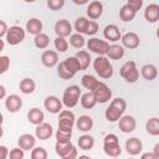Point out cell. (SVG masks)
Instances as JSON below:
<instances>
[{"mask_svg": "<svg viewBox=\"0 0 159 159\" xmlns=\"http://www.w3.org/2000/svg\"><path fill=\"white\" fill-rule=\"evenodd\" d=\"M78 71H82V66H81L80 60L76 56L67 57L65 61L60 62V65L57 66V75L62 80L73 78Z\"/></svg>", "mask_w": 159, "mask_h": 159, "instance_id": "1", "label": "cell"}, {"mask_svg": "<svg viewBox=\"0 0 159 159\" xmlns=\"http://www.w3.org/2000/svg\"><path fill=\"white\" fill-rule=\"evenodd\" d=\"M125 108H127V102H125L124 98L117 97V98L112 99V102L109 103V106L107 107V109L104 112L106 119L108 122H111V123L118 122L119 118L124 114Z\"/></svg>", "mask_w": 159, "mask_h": 159, "instance_id": "2", "label": "cell"}, {"mask_svg": "<svg viewBox=\"0 0 159 159\" xmlns=\"http://www.w3.org/2000/svg\"><path fill=\"white\" fill-rule=\"evenodd\" d=\"M93 68L101 78L108 80L113 76V66L107 56H97L93 61Z\"/></svg>", "mask_w": 159, "mask_h": 159, "instance_id": "3", "label": "cell"}, {"mask_svg": "<svg viewBox=\"0 0 159 159\" xmlns=\"http://www.w3.org/2000/svg\"><path fill=\"white\" fill-rule=\"evenodd\" d=\"M103 150L107 155L113 157V158L120 155L122 148H120V144H119V139L116 134L109 133L104 137V139H103Z\"/></svg>", "mask_w": 159, "mask_h": 159, "instance_id": "4", "label": "cell"}, {"mask_svg": "<svg viewBox=\"0 0 159 159\" xmlns=\"http://www.w3.org/2000/svg\"><path fill=\"white\" fill-rule=\"evenodd\" d=\"M82 93H81V88L77 84H72L68 86L62 96V103L66 108H73L75 106H77L80 98H81Z\"/></svg>", "mask_w": 159, "mask_h": 159, "instance_id": "5", "label": "cell"}, {"mask_svg": "<svg viewBox=\"0 0 159 159\" xmlns=\"http://www.w3.org/2000/svg\"><path fill=\"white\" fill-rule=\"evenodd\" d=\"M119 75L128 83H135L139 78V71L134 61H127L119 70Z\"/></svg>", "mask_w": 159, "mask_h": 159, "instance_id": "6", "label": "cell"}, {"mask_svg": "<svg viewBox=\"0 0 159 159\" xmlns=\"http://www.w3.org/2000/svg\"><path fill=\"white\" fill-rule=\"evenodd\" d=\"M55 152L58 157L63 159H75L77 158V149L72 142H57L55 144Z\"/></svg>", "mask_w": 159, "mask_h": 159, "instance_id": "7", "label": "cell"}, {"mask_svg": "<svg viewBox=\"0 0 159 159\" xmlns=\"http://www.w3.org/2000/svg\"><path fill=\"white\" fill-rule=\"evenodd\" d=\"M5 40L10 46H16L25 40V30L17 25L10 26L9 31L5 36Z\"/></svg>", "mask_w": 159, "mask_h": 159, "instance_id": "8", "label": "cell"}, {"mask_svg": "<svg viewBox=\"0 0 159 159\" xmlns=\"http://www.w3.org/2000/svg\"><path fill=\"white\" fill-rule=\"evenodd\" d=\"M87 48L98 56H106L108 52V48H109V43L104 40L92 37L87 41Z\"/></svg>", "mask_w": 159, "mask_h": 159, "instance_id": "9", "label": "cell"}, {"mask_svg": "<svg viewBox=\"0 0 159 159\" xmlns=\"http://www.w3.org/2000/svg\"><path fill=\"white\" fill-rule=\"evenodd\" d=\"M58 114V128L72 130L73 125H76V117L73 112H71L70 109H62Z\"/></svg>", "mask_w": 159, "mask_h": 159, "instance_id": "10", "label": "cell"}, {"mask_svg": "<svg viewBox=\"0 0 159 159\" xmlns=\"http://www.w3.org/2000/svg\"><path fill=\"white\" fill-rule=\"evenodd\" d=\"M92 92L96 96L97 103H107L112 98V91H111V88L104 82H101V81H99L98 86Z\"/></svg>", "mask_w": 159, "mask_h": 159, "instance_id": "11", "label": "cell"}, {"mask_svg": "<svg viewBox=\"0 0 159 159\" xmlns=\"http://www.w3.org/2000/svg\"><path fill=\"white\" fill-rule=\"evenodd\" d=\"M62 101L56 96H47L43 101V107L47 112L52 114H57L62 111Z\"/></svg>", "mask_w": 159, "mask_h": 159, "instance_id": "12", "label": "cell"}, {"mask_svg": "<svg viewBox=\"0 0 159 159\" xmlns=\"http://www.w3.org/2000/svg\"><path fill=\"white\" fill-rule=\"evenodd\" d=\"M135 127H137V122L133 116H129V114L122 116L118 120V128L123 133H132L134 132Z\"/></svg>", "mask_w": 159, "mask_h": 159, "instance_id": "13", "label": "cell"}, {"mask_svg": "<svg viewBox=\"0 0 159 159\" xmlns=\"http://www.w3.org/2000/svg\"><path fill=\"white\" fill-rule=\"evenodd\" d=\"M22 107V99L17 94H9L5 98V108L10 113H16Z\"/></svg>", "mask_w": 159, "mask_h": 159, "instance_id": "14", "label": "cell"}, {"mask_svg": "<svg viewBox=\"0 0 159 159\" xmlns=\"http://www.w3.org/2000/svg\"><path fill=\"white\" fill-rule=\"evenodd\" d=\"M72 25L68 20L66 19H61L55 24V34L57 36H62V37H67L71 36L72 34Z\"/></svg>", "mask_w": 159, "mask_h": 159, "instance_id": "15", "label": "cell"}, {"mask_svg": "<svg viewBox=\"0 0 159 159\" xmlns=\"http://www.w3.org/2000/svg\"><path fill=\"white\" fill-rule=\"evenodd\" d=\"M53 134V129H52V125L50 123H46V122H42L41 124L36 125V129H35V135L37 139L40 140H46L48 138H51Z\"/></svg>", "mask_w": 159, "mask_h": 159, "instance_id": "16", "label": "cell"}, {"mask_svg": "<svg viewBox=\"0 0 159 159\" xmlns=\"http://www.w3.org/2000/svg\"><path fill=\"white\" fill-rule=\"evenodd\" d=\"M122 45L124 46V48H129V50H134L139 46L140 40L139 36L135 32H127L124 35H122Z\"/></svg>", "mask_w": 159, "mask_h": 159, "instance_id": "17", "label": "cell"}, {"mask_svg": "<svg viewBox=\"0 0 159 159\" xmlns=\"http://www.w3.org/2000/svg\"><path fill=\"white\" fill-rule=\"evenodd\" d=\"M142 149H143V143L140 142V139L132 137L125 140V150L129 155H132V157L138 155V154H140Z\"/></svg>", "mask_w": 159, "mask_h": 159, "instance_id": "18", "label": "cell"}, {"mask_svg": "<svg viewBox=\"0 0 159 159\" xmlns=\"http://www.w3.org/2000/svg\"><path fill=\"white\" fill-rule=\"evenodd\" d=\"M41 62L45 67H55L58 62V55L53 50H45L41 55Z\"/></svg>", "mask_w": 159, "mask_h": 159, "instance_id": "19", "label": "cell"}, {"mask_svg": "<svg viewBox=\"0 0 159 159\" xmlns=\"http://www.w3.org/2000/svg\"><path fill=\"white\" fill-rule=\"evenodd\" d=\"M103 36L106 37V40L112 41V42H117V41H119L122 39V34H120L118 26L114 25V24H109V25H107L104 27Z\"/></svg>", "mask_w": 159, "mask_h": 159, "instance_id": "20", "label": "cell"}, {"mask_svg": "<svg viewBox=\"0 0 159 159\" xmlns=\"http://www.w3.org/2000/svg\"><path fill=\"white\" fill-rule=\"evenodd\" d=\"M86 12L91 20H96V19L101 17L103 14V4L99 0H94V1L89 2Z\"/></svg>", "mask_w": 159, "mask_h": 159, "instance_id": "21", "label": "cell"}, {"mask_svg": "<svg viewBox=\"0 0 159 159\" xmlns=\"http://www.w3.org/2000/svg\"><path fill=\"white\" fill-rule=\"evenodd\" d=\"M36 137V135H35ZM32 134H29V133H25L19 137L17 139V144L21 149H24L25 152L27 150H32L35 148V144H36V138H35Z\"/></svg>", "mask_w": 159, "mask_h": 159, "instance_id": "22", "label": "cell"}, {"mask_svg": "<svg viewBox=\"0 0 159 159\" xmlns=\"http://www.w3.org/2000/svg\"><path fill=\"white\" fill-rule=\"evenodd\" d=\"M144 19L150 24L157 22L159 20V5L149 4L144 10Z\"/></svg>", "mask_w": 159, "mask_h": 159, "instance_id": "23", "label": "cell"}, {"mask_svg": "<svg viewBox=\"0 0 159 159\" xmlns=\"http://www.w3.org/2000/svg\"><path fill=\"white\" fill-rule=\"evenodd\" d=\"M76 128L83 133H87L93 128V119L86 114L80 116V118L76 119Z\"/></svg>", "mask_w": 159, "mask_h": 159, "instance_id": "24", "label": "cell"}, {"mask_svg": "<svg viewBox=\"0 0 159 159\" xmlns=\"http://www.w3.org/2000/svg\"><path fill=\"white\" fill-rule=\"evenodd\" d=\"M135 14H137V10L129 4H125L119 10V19L124 22H130L135 17Z\"/></svg>", "mask_w": 159, "mask_h": 159, "instance_id": "25", "label": "cell"}, {"mask_svg": "<svg viewBox=\"0 0 159 159\" xmlns=\"http://www.w3.org/2000/svg\"><path fill=\"white\" fill-rule=\"evenodd\" d=\"M43 119H45V114H43V112H42L40 108H37V107L31 108V109L29 111V113H27V120H29L31 124L39 125V124H41V123L43 122Z\"/></svg>", "mask_w": 159, "mask_h": 159, "instance_id": "26", "label": "cell"}, {"mask_svg": "<svg viewBox=\"0 0 159 159\" xmlns=\"http://www.w3.org/2000/svg\"><path fill=\"white\" fill-rule=\"evenodd\" d=\"M26 31L30 35H39L42 31V21L37 17H32L26 22Z\"/></svg>", "mask_w": 159, "mask_h": 159, "instance_id": "27", "label": "cell"}, {"mask_svg": "<svg viewBox=\"0 0 159 159\" xmlns=\"http://www.w3.org/2000/svg\"><path fill=\"white\" fill-rule=\"evenodd\" d=\"M106 56L109 60H120L124 56V46L118 45V43L109 45V48H108V52Z\"/></svg>", "mask_w": 159, "mask_h": 159, "instance_id": "28", "label": "cell"}, {"mask_svg": "<svg viewBox=\"0 0 159 159\" xmlns=\"http://www.w3.org/2000/svg\"><path fill=\"white\" fill-rule=\"evenodd\" d=\"M80 102H81V106L84 108V109H91L93 108L96 104H97V99H96V96L92 91H88L86 93H83L80 98Z\"/></svg>", "mask_w": 159, "mask_h": 159, "instance_id": "29", "label": "cell"}, {"mask_svg": "<svg viewBox=\"0 0 159 159\" xmlns=\"http://www.w3.org/2000/svg\"><path fill=\"white\" fill-rule=\"evenodd\" d=\"M140 73H142V76H143L144 80H147V81H153V80H155L157 76H158V68H157L154 65H152V63H147V65H144V66L142 67Z\"/></svg>", "mask_w": 159, "mask_h": 159, "instance_id": "30", "label": "cell"}, {"mask_svg": "<svg viewBox=\"0 0 159 159\" xmlns=\"http://www.w3.org/2000/svg\"><path fill=\"white\" fill-rule=\"evenodd\" d=\"M19 87H20V91H21L24 94H31V93H34L35 89H36V83H35V81H34L32 78L26 77V78H24V80L20 81Z\"/></svg>", "mask_w": 159, "mask_h": 159, "instance_id": "31", "label": "cell"}, {"mask_svg": "<svg viewBox=\"0 0 159 159\" xmlns=\"http://www.w3.org/2000/svg\"><path fill=\"white\" fill-rule=\"evenodd\" d=\"M78 147L82 150H91L94 147V138L89 134H83L78 138Z\"/></svg>", "mask_w": 159, "mask_h": 159, "instance_id": "32", "label": "cell"}, {"mask_svg": "<svg viewBox=\"0 0 159 159\" xmlns=\"http://www.w3.org/2000/svg\"><path fill=\"white\" fill-rule=\"evenodd\" d=\"M81 83H82V86H83L86 89L93 91V89L98 86L99 81H98L94 76H92V75H83L82 78H81Z\"/></svg>", "mask_w": 159, "mask_h": 159, "instance_id": "33", "label": "cell"}, {"mask_svg": "<svg viewBox=\"0 0 159 159\" xmlns=\"http://www.w3.org/2000/svg\"><path fill=\"white\" fill-rule=\"evenodd\" d=\"M145 129H147V133L150 135H154V137L159 135V118L153 117L148 119L145 123Z\"/></svg>", "mask_w": 159, "mask_h": 159, "instance_id": "34", "label": "cell"}, {"mask_svg": "<svg viewBox=\"0 0 159 159\" xmlns=\"http://www.w3.org/2000/svg\"><path fill=\"white\" fill-rule=\"evenodd\" d=\"M34 43H35V46H36L37 48L45 50V48H47V46H48V43H50V39H48V36H47L46 34L41 32V34H39V35L35 36Z\"/></svg>", "mask_w": 159, "mask_h": 159, "instance_id": "35", "label": "cell"}, {"mask_svg": "<svg viewBox=\"0 0 159 159\" xmlns=\"http://www.w3.org/2000/svg\"><path fill=\"white\" fill-rule=\"evenodd\" d=\"M86 41H84V37L82 34H72L70 36V45L75 48H82L84 46Z\"/></svg>", "mask_w": 159, "mask_h": 159, "instance_id": "36", "label": "cell"}, {"mask_svg": "<svg viewBox=\"0 0 159 159\" xmlns=\"http://www.w3.org/2000/svg\"><path fill=\"white\" fill-rule=\"evenodd\" d=\"M76 57L80 60L81 66H82V70H87L88 66H89V63H91V55H89V52H87L84 50H81V51H78L76 53Z\"/></svg>", "mask_w": 159, "mask_h": 159, "instance_id": "37", "label": "cell"}, {"mask_svg": "<svg viewBox=\"0 0 159 159\" xmlns=\"http://www.w3.org/2000/svg\"><path fill=\"white\" fill-rule=\"evenodd\" d=\"M89 20L84 16H80L76 19L75 21V30L78 32V34H86V29H87V25H88Z\"/></svg>", "mask_w": 159, "mask_h": 159, "instance_id": "38", "label": "cell"}, {"mask_svg": "<svg viewBox=\"0 0 159 159\" xmlns=\"http://www.w3.org/2000/svg\"><path fill=\"white\" fill-rule=\"evenodd\" d=\"M55 47L58 52H66L68 50V42L65 37L62 36H57L55 39Z\"/></svg>", "mask_w": 159, "mask_h": 159, "instance_id": "39", "label": "cell"}, {"mask_svg": "<svg viewBox=\"0 0 159 159\" xmlns=\"http://www.w3.org/2000/svg\"><path fill=\"white\" fill-rule=\"evenodd\" d=\"M72 137V130H66V129H57L56 132V140L57 142H70Z\"/></svg>", "mask_w": 159, "mask_h": 159, "instance_id": "40", "label": "cell"}, {"mask_svg": "<svg viewBox=\"0 0 159 159\" xmlns=\"http://www.w3.org/2000/svg\"><path fill=\"white\" fill-rule=\"evenodd\" d=\"M47 158V152L42 147H35L31 150V159H46Z\"/></svg>", "mask_w": 159, "mask_h": 159, "instance_id": "41", "label": "cell"}, {"mask_svg": "<svg viewBox=\"0 0 159 159\" xmlns=\"http://www.w3.org/2000/svg\"><path fill=\"white\" fill-rule=\"evenodd\" d=\"M47 7L52 11L61 10L65 6V0H47Z\"/></svg>", "mask_w": 159, "mask_h": 159, "instance_id": "42", "label": "cell"}, {"mask_svg": "<svg viewBox=\"0 0 159 159\" xmlns=\"http://www.w3.org/2000/svg\"><path fill=\"white\" fill-rule=\"evenodd\" d=\"M9 66H10V58L5 55L0 56V73L1 75L9 70Z\"/></svg>", "mask_w": 159, "mask_h": 159, "instance_id": "43", "label": "cell"}, {"mask_svg": "<svg viewBox=\"0 0 159 159\" xmlns=\"http://www.w3.org/2000/svg\"><path fill=\"white\" fill-rule=\"evenodd\" d=\"M97 31H98V24H97L94 20H89L84 35H89V36H92V35L97 34Z\"/></svg>", "mask_w": 159, "mask_h": 159, "instance_id": "44", "label": "cell"}, {"mask_svg": "<svg viewBox=\"0 0 159 159\" xmlns=\"http://www.w3.org/2000/svg\"><path fill=\"white\" fill-rule=\"evenodd\" d=\"M24 149H21L20 147H17V148H12L11 150H10V154H9V157H10V159H22L24 158Z\"/></svg>", "mask_w": 159, "mask_h": 159, "instance_id": "45", "label": "cell"}, {"mask_svg": "<svg viewBox=\"0 0 159 159\" xmlns=\"http://www.w3.org/2000/svg\"><path fill=\"white\" fill-rule=\"evenodd\" d=\"M7 31H9V27H7L6 22L4 20H0V37L1 39H5Z\"/></svg>", "mask_w": 159, "mask_h": 159, "instance_id": "46", "label": "cell"}, {"mask_svg": "<svg viewBox=\"0 0 159 159\" xmlns=\"http://www.w3.org/2000/svg\"><path fill=\"white\" fill-rule=\"evenodd\" d=\"M127 1H128L127 4H129L130 6H133V7H134L137 11L142 9L143 2H144V0H127Z\"/></svg>", "mask_w": 159, "mask_h": 159, "instance_id": "47", "label": "cell"}, {"mask_svg": "<svg viewBox=\"0 0 159 159\" xmlns=\"http://www.w3.org/2000/svg\"><path fill=\"white\" fill-rule=\"evenodd\" d=\"M9 154H10V152L7 150V148L5 145H0V158L1 159H6L9 157Z\"/></svg>", "mask_w": 159, "mask_h": 159, "instance_id": "48", "label": "cell"}, {"mask_svg": "<svg viewBox=\"0 0 159 159\" xmlns=\"http://www.w3.org/2000/svg\"><path fill=\"white\" fill-rule=\"evenodd\" d=\"M140 157H142V159H157L154 153H143Z\"/></svg>", "mask_w": 159, "mask_h": 159, "instance_id": "49", "label": "cell"}, {"mask_svg": "<svg viewBox=\"0 0 159 159\" xmlns=\"http://www.w3.org/2000/svg\"><path fill=\"white\" fill-rule=\"evenodd\" d=\"M0 98L1 99L6 98V89H5V86L4 84H0Z\"/></svg>", "mask_w": 159, "mask_h": 159, "instance_id": "50", "label": "cell"}, {"mask_svg": "<svg viewBox=\"0 0 159 159\" xmlns=\"http://www.w3.org/2000/svg\"><path fill=\"white\" fill-rule=\"evenodd\" d=\"M153 153L155 154L157 159H159V143H157V144L154 145V148H153Z\"/></svg>", "mask_w": 159, "mask_h": 159, "instance_id": "51", "label": "cell"}, {"mask_svg": "<svg viewBox=\"0 0 159 159\" xmlns=\"http://www.w3.org/2000/svg\"><path fill=\"white\" fill-rule=\"evenodd\" d=\"M72 1H73L76 5H86L89 0H72Z\"/></svg>", "mask_w": 159, "mask_h": 159, "instance_id": "52", "label": "cell"}, {"mask_svg": "<svg viewBox=\"0 0 159 159\" xmlns=\"http://www.w3.org/2000/svg\"><path fill=\"white\" fill-rule=\"evenodd\" d=\"M24 1H26V2H35L36 0H24Z\"/></svg>", "mask_w": 159, "mask_h": 159, "instance_id": "53", "label": "cell"}, {"mask_svg": "<svg viewBox=\"0 0 159 159\" xmlns=\"http://www.w3.org/2000/svg\"><path fill=\"white\" fill-rule=\"evenodd\" d=\"M157 37H158V39H159V27H158V29H157Z\"/></svg>", "mask_w": 159, "mask_h": 159, "instance_id": "54", "label": "cell"}]
</instances>
